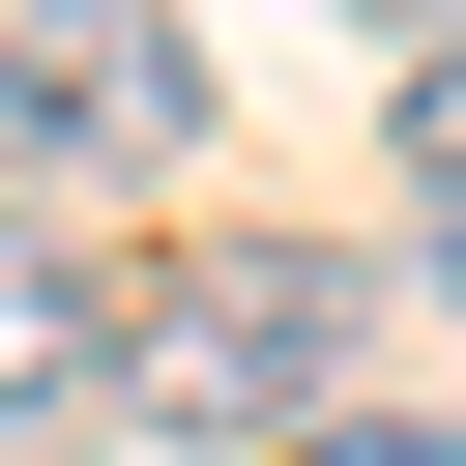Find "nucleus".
I'll return each instance as SVG.
<instances>
[{
    "instance_id": "obj_3",
    "label": "nucleus",
    "mask_w": 466,
    "mask_h": 466,
    "mask_svg": "<svg viewBox=\"0 0 466 466\" xmlns=\"http://www.w3.org/2000/svg\"><path fill=\"white\" fill-rule=\"evenodd\" d=\"M87 408H116V291L0 233V437H87Z\"/></svg>"
},
{
    "instance_id": "obj_4",
    "label": "nucleus",
    "mask_w": 466,
    "mask_h": 466,
    "mask_svg": "<svg viewBox=\"0 0 466 466\" xmlns=\"http://www.w3.org/2000/svg\"><path fill=\"white\" fill-rule=\"evenodd\" d=\"M379 175H408V233H437V291H466V29H408V87H379Z\"/></svg>"
},
{
    "instance_id": "obj_1",
    "label": "nucleus",
    "mask_w": 466,
    "mask_h": 466,
    "mask_svg": "<svg viewBox=\"0 0 466 466\" xmlns=\"http://www.w3.org/2000/svg\"><path fill=\"white\" fill-rule=\"evenodd\" d=\"M116 408L291 466L320 408H379V262H350V233H233L204 291H116Z\"/></svg>"
},
{
    "instance_id": "obj_6",
    "label": "nucleus",
    "mask_w": 466,
    "mask_h": 466,
    "mask_svg": "<svg viewBox=\"0 0 466 466\" xmlns=\"http://www.w3.org/2000/svg\"><path fill=\"white\" fill-rule=\"evenodd\" d=\"M408 29H466V0H408Z\"/></svg>"
},
{
    "instance_id": "obj_2",
    "label": "nucleus",
    "mask_w": 466,
    "mask_h": 466,
    "mask_svg": "<svg viewBox=\"0 0 466 466\" xmlns=\"http://www.w3.org/2000/svg\"><path fill=\"white\" fill-rule=\"evenodd\" d=\"M204 116H233V58L175 0H29L0 29V146L29 175H204Z\"/></svg>"
},
{
    "instance_id": "obj_5",
    "label": "nucleus",
    "mask_w": 466,
    "mask_h": 466,
    "mask_svg": "<svg viewBox=\"0 0 466 466\" xmlns=\"http://www.w3.org/2000/svg\"><path fill=\"white\" fill-rule=\"evenodd\" d=\"M291 466H466V408H320Z\"/></svg>"
}]
</instances>
